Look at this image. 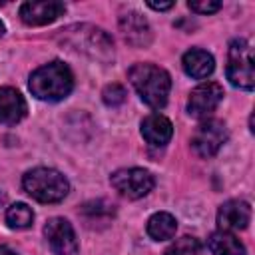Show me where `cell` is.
Wrapping results in <instances>:
<instances>
[{"label":"cell","instance_id":"obj_8","mask_svg":"<svg viewBox=\"0 0 255 255\" xmlns=\"http://www.w3.org/2000/svg\"><path fill=\"white\" fill-rule=\"evenodd\" d=\"M44 235L48 239L54 255H74L78 251V239L74 227L64 217H52L44 225Z\"/></svg>","mask_w":255,"mask_h":255},{"label":"cell","instance_id":"obj_13","mask_svg":"<svg viewBox=\"0 0 255 255\" xmlns=\"http://www.w3.org/2000/svg\"><path fill=\"white\" fill-rule=\"evenodd\" d=\"M28 112L26 100L22 94L14 88H0V124L4 126H16L24 120Z\"/></svg>","mask_w":255,"mask_h":255},{"label":"cell","instance_id":"obj_22","mask_svg":"<svg viewBox=\"0 0 255 255\" xmlns=\"http://www.w3.org/2000/svg\"><path fill=\"white\" fill-rule=\"evenodd\" d=\"M147 6L149 8H153V10H169L171 6H173V2H147Z\"/></svg>","mask_w":255,"mask_h":255},{"label":"cell","instance_id":"obj_23","mask_svg":"<svg viewBox=\"0 0 255 255\" xmlns=\"http://www.w3.org/2000/svg\"><path fill=\"white\" fill-rule=\"evenodd\" d=\"M0 255H16L12 249H8L6 245H0Z\"/></svg>","mask_w":255,"mask_h":255},{"label":"cell","instance_id":"obj_3","mask_svg":"<svg viewBox=\"0 0 255 255\" xmlns=\"http://www.w3.org/2000/svg\"><path fill=\"white\" fill-rule=\"evenodd\" d=\"M128 78L131 82V86L135 88V92L139 94V98L155 110H161L167 104V96L171 90V78L169 74L155 66V64H135L129 68Z\"/></svg>","mask_w":255,"mask_h":255},{"label":"cell","instance_id":"obj_19","mask_svg":"<svg viewBox=\"0 0 255 255\" xmlns=\"http://www.w3.org/2000/svg\"><path fill=\"white\" fill-rule=\"evenodd\" d=\"M165 255H205V253H203V243L199 239L183 235L165 249Z\"/></svg>","mask_w":255,"mask_h":255},{"label":"cell","instance_id":"obj_20","mask_svg":"<svg viewBox=\"0 0 255 255\" xmlns=\"http://www.w3.org/2000/svg\"><path fill=\"white\" fill-rule=\"evenodd\" d=\"M126 96H128V94H126V88L120 86V84H110V86H106L104 92H102L104 104H106V106H112V108L124 104V102H126Z\"/></svg>","mask_w":255,"mask_h":255},{"label":"cell","instance_id":"obj_16","mask_svg":"<svg viewBox=\"0 0 255 255\" xmlns=\"http://www.w3.org/2000/svg\"><path fill=\"white\" fill-rule=\"evenodd\" d=\"M207 247L213 255H245V245L231 231H215L207 239Z\"/></svg>","mask_w":255,"mask_h":255},{"label":"cell","instance_id":"obj_5","mask_svg":"<svg viewBox=\"0 0 255 255\" xmlns=\"http://www.w3.org/2000/svg\"><path fill=\"white\" fill-rule=\"evenodd\" d=\"M227 80L241 90H253L255 74H253V52L245 38H235L229 44L227 52Z\"/></svg>","mask_w":255,"mask_h":255},{"label":"cell","instance_id":"obj_9","mask_svg":"<svg viewBox=\"0 0 255 255\" xmlns=\"http://www.w3.org/2000/svg\"><path fill=\"white\" fill-rule=\"evenodd\" d=\"M223 100V88L217 82H205L191 90L187 100V114L191 118H207Z\"/></svg>","mask_w":255,"mask_h":255},{"label":"cell","instance_id":"obj_12","mask_svg":"<svg viewBox=\"0 0 255 255\" xmlns=\"http://www.w3.org/2000/svg\"><path fill=\"white\" fill-rule=\"evenodd\" d=\"M120 30L124 40L133 48H145L151 44V28L139 12H126L120 16Z\"/></svg>","mask_w":255,"mask_h":255},{"label":"cell","instance_id":"obj_24","mask_svg":"<svg viewBox=\"0 0 255 255\" xmlns=\"http://www.w3.org/2000/svg\"><path fill=\"white\" fill-rule=\"evenodd\" d=\"M4 205H6V193H2V191H0V209H2Z\"/></svg>","mask_w":255,"mask_h":255},{"label":"cell","instance_id":"obj_15","mask_svg":"<svg viewBox=\"0 0 255 255\" xmlns=\"http://www.w3.org/2000/svg\"><path fill=\"white\" fill-rule=\"evenodd\" d=\"M181 64H183V70L187 76H191L193 80H203L207 78L213 68H215V60L209 52L201 50V48H191L183 54L181 58Z\"/></svg>","mask_w":255,"mask_h":255},{"label":"cell","instance_id":"obj_10","mask_svg":"<svg viewBox=\"0 0 255 255\" xmlns=\"http://www.w3.org/2000/svg\"><path fill=\"white\" fill-rule=\"evenodd\" d=\"M66 12V6L58 0H30L20 6V20L26 26H44L54 22Z\"/></svg>","mask_w":255,"mask_h":255},{"label":"cell","instance_id":"obj_21","mask_svg":"<svg viewBox=\"0 0 255 255\" xmlns=\"http://www.w3.org/2000/svg\"><path fill=\"white\" fill-rule=\"evenodd\" d=\"M189 10L197 12V14H213L221 8V2H213V0H189L187 2Z\"/></svg>","mask_w":255,"mask_h":255},{"label":"cell","instance_id":"obj_2","mask_svg":"<svg viewBox=\"0 0 255 255\" xmlns=\"http://www.w3.org/2000/svg\"><path fill=\"white\" fill-rule=\"evenodd\" d=\"M28 88L32 96L42 102H60L70 96L74 88V76L64 62L54 60L32 72Z\"/></svg>","mask_w":255,"mask_h":255},{"label":"cell","instance_id":"obj_17","mask_svg":"<svg viewBox=\"0 0 255 255\" xmlns=\"http://www.w3.org/2000/svg\"><path fill=\"white\" fill-rule=\"evenodd\" d=\"M177 231V221L167 211H157L147 219V235L153 241H165L171 239Z\"/></svg>","mask_w":255,"mask_h":255},{"label":"cell","instance_id":"obj_14","mask_svg":"<svg viewBox=\"0 0 255 255\" xmlns=\"http://www.w3.org/2000/svg\"><path fill=\"white\" fill-rule=\"evenodd\" d=\"M141 135H143V139L149 145L163 147L171 139V135H173V126H171V122L165 116H161V114H149L141 122Z\"/></svg>","mask_w":255,"mask_h":255},{"label":"cell","instance_id":"obj_1","mask_svg":"<svg viewBox=\"0 0 255 255\" xmlns=\"http://www.w3.org/2000/svg\"><path fill=\"white\" fill-rule=\"evenodd\" d=\"M58 40L66 48L78 54H84L92 60H100V62L114 60V40L106 30L96 28L92 24L66 26L58 32Z\"/></svg>","mask_w":255,"mask_h":255},{"label":"cell","instance_id":"obj_6","mask_svg":"<svg viewBox=\"0 0 255 255\" xmlns=\"http://www.w3.org/2000/svg\"><path fill=\"white\" fill-rule=\"evenodd\" d=\"M114 189L128 197V199H139L143 195H147L155 181H153V175L147 171V169H141V167H124V169H118L112 173L110 177Z\"/></svg>","mask_w":255,"mask_h":255},{"label":"cell","instance_id":"obj_25","mask_svg":"<svg viewBox=\"0 0 255 255\" xmlns=\"http://www.w3.org/2000/svg\"><path fill=\"white\" fill-rule=\"evenodd\" d=\"M4 32H6V28H4V24H2V22H0V38H2V36H4Z\"/></svg>","mask_w":255,"mask_h":255},{"label":"cell","instance_id":"obj_4","mask_svg":"<svg viewBox=\"0 0 255 255\" xmlns=\"http://www.w3.org/2000/svg\"><path fill=\"white\" fill-rule=\"evenodd\" d=\"M22 187L40 203H58L70 191L68 179L52 167H34L26 171L22 177Z\"/></svg>","mask_w":255,"mask_h":255},{"label":"cell","instance_id":"obj_7","mask_svg":"<svg viewBox=\"0 0 255 255\" xmlns=\"http://www.w3.org/2000/svg\"><path fill=\"white\" fill-rule=\"evenodd\" d=\"M225 141H227V128L221 120L215 118L203 120L191 135V147L199 157L215 155Z\"/></svg>","mask_w":255,"mask_h":255},{"label":"cell","instance_id":"obj_18","mask_svg":"<svg viewBox=\"0 0 255 255\" xmlns=\"http://www.w3.org/2000/svg\"><path fill=\"white\" fill-rule=\"evenodd\" d=\"M34 221V211L26 203H14L6 209V223L12 229H26Z\"/></svg>","mask_w":255,"mask_h":255},{"label":"cell","instance_id":"obj_11","mask_svg":"<svg viewBox=\"0 0 255 255\" xmlns=\"http://www.w3.org/2000/svg\"><path fill=\"white\" fill-rule=\"evenodd\" d=\"M251 221V207L243 199H229L217 211V225L221 231L245 229Z\"/></svg>","mask_w":255,"mask_h":255}]
</instances>
